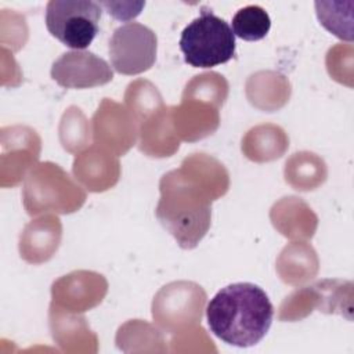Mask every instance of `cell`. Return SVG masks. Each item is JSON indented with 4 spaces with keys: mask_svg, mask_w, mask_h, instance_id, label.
<instances>
[{
    "mask_svg": "<svg viewBox=\"0 0 354 354\" xmlns=\"http://www.w3.org/2000/svg\"><path fill=\"white\" fill-rule=\"evenodd\" d=\"M101 6L91 0H51L46 6L47 30L69 48L83 50L100 29Z\"/></svg>",
    "mask_w": 354,
    "mask_h": 354,
    "instance_id": "277c9868",
    "label": "cell"
},
{
    "mask_svg": "<svg viewBox=\"0 0 354 354\" xmlns=\"http://www.w3.org/2000/svg\"><path fill=\"white\" fill-rule=\"evenodd\" d=\"M343 3H326V1H317L315 10L319 22L335 36L351 41L353 30L347 29L343 25Z\"/></svg>",
    "mask_w": 354,
    "mask_h": 354,
    "instance_id": "ba28073f",
    "label": "cell"
},
{
    "mask_svg": "<svg viewBox=\"0 0 354 354\" xmlns=\"http://www.w3.org/2000/svg\"><path fill=\"white\" fill-rule=\"evenodd\" d=\"M180 50L184 61L194 68H213L235 55V35L223 18L206 7L181 32Z\"/></svg>",
    "mask_w": 354,
    "mask_h": 354,
    "instance_id": "3957f363",
    "label": "cell"
},
{
    "mask_svg": "<svg viewBox=\"0 0 354 354\" xmlns=\"http://www.w3.org/2000/svg\"><path fill=\"white\" fill-rule=\"evenodd\" d=\"M274 307L267 293L250 282H236L220 289L209 301L206 318L210 332L236 347L257 344L268 332Z\"/></svg>",
    "mask_w": 354,
    "mask_h": 354,
    "instance_id": "6da1fadb",
    "label": "cell"
},
{
    "mask_svg": "<svg viewBox=\"0 0 354 354\" xmlns=\"http://www.w3.org/2000/svg\"><path fill=\"white\" fill-rule=\"evenodd\" d=\"M209 180V178H207ZM205 177H189L184 167L173 170L160 180V201L156 217L183 249H192L210 225L213 191Z\"/></svg>",
    "mask_w": 354,
    "mask_h": 354,
    "instance_id": "7a4b0ae2",
    "label": "cell"
},
{
    "mask_svg": "<svg viewBox=\"0 0 354 354\" xmlns=\"http://www.w3.org/2000/svg\"><path fill=\"white\" fill-rule=\"evenodd\" d=\"M51 77L65 88H87L105 84L113 79L106 61L90 51H69L51 66Z\"/></svg>",
    "mask_w": 354,
    "mask_h": 354,
    "instance_id": "8992f818",
    "label": "cell"
},
{
    "mask_svg": "<svg viewBox=\"0 0 354 354\" xmlns=\"http://www.w3.org/2000/svg\"><path fill=\"white\" fill-rule=\"evenodd\" d=\"M156 48L158 39L152 29L129 22L113 30L109 40L111 64L122 75H138L153 65Z\"/></svg>",
    "mask_w": 354,
    "mask_h": 354,
    "instance_id": "5b68a950",
    "label": "cell"
},
{
    "mask_svg": "<svg viewBox=\"0 0 354 354\" xmlns=\"http://www.w3.org/2000/svg\"><path fill=\"white\" fill-rule=\"evenodd\" d=\"M271 28L268 12L260 6H246L232 17V32L242 40L257 41L267 36Z\"/></svg>",
    "mask_w": 354,
    "mask_h": 354,
    "instance_id": "52a82bcc",
    "label": "cell"
}]
</instances>
